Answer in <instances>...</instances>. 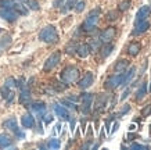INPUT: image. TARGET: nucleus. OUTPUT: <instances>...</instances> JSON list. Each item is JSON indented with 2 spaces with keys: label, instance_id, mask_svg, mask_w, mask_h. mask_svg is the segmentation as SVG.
Returning a JSON list of instances; mask_svg holds the SVG:
<instances>
[{
  "label": "nucleus",
  "instance_id": "1",
  "mask_svg": "<svg viewBox=\"0 0 151 150\" xmlns=\"http://www.w3.org/2000/svg\"><path fill=\"white\" fill-rule=\"evenodd\" d=\"M99 20H100V9H94L92 10L90 13L87 14L86 20L83 21L82 24V29L86 32H90V31H94L99 24Z\"/></svg>",
  "mask_w": 151,
  "mask_h": 150
},
{
  "label": "nucleus",
  "instance_id": "2",
  "mask_svg": "<svg viewBox=\"0 0 151 150\" xmlns=\"http://www.w3.org/2000/svg\"><path fill=\"white\" fill-rule=\"evenodd\" d=\"M39 39L46 43H57L58 42V32L53 25H47L40 31Z\"/></svg>",
  "mask_w": 151,
  "mask_h": 150
},
{
  "label": "nucleus",
  "instance_id": "3",
  "mask_svg": "<svg viewBox=\"0 0 151 150\" xmlns=\"http://www.w3.org/2000/svg\"><path fill=\"white\" fill-rule=\"evenodd\" d=\"M79 79V70L73 65H69L64 71L61 72V81L64 82L65 85H71L73 82H76Z\"/></svg>",
  "mask_w": 151,
  "mask_h": 150
},
{
  "label": "nucleus",
  "instance_id": "4",
  "mask_svg": "<svg viewBox=\"0 0 151 150\" xmlns=\"http://www.w3.org/2000/svg\"><path fill=\"white\" fill-rule=\"evenodd\" d=\"M122 79H124V72L114 74V75H111V77L107 78V81H105L104 85H105V88H108V89H116V88L121 86Z\"/></svg>",
  "mask_w": 151,
  "mask_h": 150
},
{
  "label": "nucleus",
  "instance_id": "5",
  "mask_svg": "<svg viewBox=\"0 0 151 150\" xmlns=\"http://www.w3.org/2000/svg\"><path fill=\"white\" fill-rule=\"evenodd\" d=\"M81 100H82V113L85 114V115H87V114L90 113V110H92L94 96H93L92 93H83Z\"/></svg>",
  "mask_w": 151,
  "mask_h": 150
},
{
  "label": "nucleus",
  "instance_id": "6",
  "mask_svg": "<svg viewBox=\"0 0 151 150\" xmlns=\"http://www.w3.org/2000/svg\"><path fill=\"white\" fill-rule=\"evenodd\" d=\"M0 17L3 20H6V21H9V22H13V21H15L18 18V14H17V11L13 7H1Z\"/></svg>",
  "mask_w": 151,
  "mask_h": 150
},
{
  "label": "nucleus",
  "instance_id": "7",
  "mask_svg": "<svg viewBox=\"0 0 151 150\" xmlns=\"http://www.w3.org/2000/svg\"><path fill=\"white\" fill-rule=\"evenodd\" d=\"M115 35H116V29L114 27H108L100 33L99 39L101 41V43H111L112 39L115 38Z\"/></svg>",
  "mask_w": 151,
  "mask_h": 150
},
{
  "label": "nucleus",
  "instance_id": "8",
  "mask_svg": "<svg viewBox=\"0 0 151 150\" xmlns=\"http://www.w3.org/2000/svg\"><path fill=\"white\" fill-rule=\"evenodd\" d=\"M53 110H54L55 115L60 117L61 120H65V121H69V120H71V114H69V111L67 110V107L61 106L60 103H54V104H53Z\"/></svg>",
  "mask_w": 151,
  "mask_h": 150
},
{
  "label": "nucleus",
  "instance_id": "9",
  "mask_svg": "<svg viewBox=\"0 0 151 150\" xmlns=\"http://www.w3.org/2000/svg\"><path fill=\"white\" fill-rule=\"evenodd\" d=\"M60 60H61V54H60V53H53V54L46 60V63H45V65H43V70H45V71H50V70H53L55 65H58Z\"/></svg>",
  "mask_w": 151,
  "mask_h": 150
},
{
  "label": "nucleus",
  "instance_id": "10",
  "mask_svg": "<svg viewBox=\"0 0 151 150\" xmlns=\"http://www.w3.org/2000/svg\"><path fill=\"white\" fill-rule=\"evenodd\" d=\"M150 14H151V7H150V6H143V7H140V9H139V11H137V14H136L134 24L142 22V21L147 20L148 17H150Z\"/></svg>",
  "mask_w": 151,
  "mask_h": 150
},
{
  "label": "nucleus",
  "instance_id": "11",
  "mask_svg": "<svg viewBox=\"0 0 151 150\" xmlns=\"http://www.w3.org/2000/svg\"><path fill=\"white\" fill-rule=\"evenodd\" d=\"M31 109H32V111L36 114L39 118H42L47 111V106L45 104L43 101H36V103H32V104H31Z\"/></svg>",
  "mask_w": 151,
  "mask_h": 150
},
{
  "label": "nucleus",
  "instance_id": "12",
  "mask_svg": "<svg viewBox=\"0 0 151 150\" xmlns=\"http://www.w3.org/2000/svg\"><path fill=\"white\" fill-rule=\"evenodd\" d=\"M148 28H150V22H148L147 20H144V21H142V22L134 24V28H133V31H132V35L133 36L142 35V33H144V32L148 29Z\"/></svg>",
  "mask_w": 151,
  "mask_h": 150
},
{
  "label": "nucleus",
  "instance_id": "13",
  "mask_svg": "<svg viewBox=\"0 0 151 150\" xmlns=\"http://www.w3.org/2000/svg\"><path fill=\"white\" fill-rule=\"evenodd\" d=\"M107 100H108V96L105 93H101V95L97 96L96 103H94V109H96L97 113H101L105 110V106H107Z\"/></svg>",
  "mask_w": 151,
  "mask_h": 150
},
{
  "label": "nucleus",
  "instance_id": "14",
  "mask_svg": "<svg viewBox=\"0 0 151 150\" xmlns=\"http://www.w3.org/2000/svg\"><path fill=\"white\" fill-rule=\"evenodd\" d=\"M93 82H94V75L92 72H86V75L78 82V86L81 89H87V88L92 86Z\"/></svg>",
  "mask_w": 151,
  "mask_h": 150
},
{
  "label": "nucleus",
  "instance_id": "15",
  "mask_svg": "<svg viewBox=\"0 0 151 150\" xmlns=\"http://www.w3.org/2000/svg\"><path fill=\"white\" fill-rule=\"evenodd\" d=\"M134 74H136V67H130L129 68V71L126 70L124 72V79H122V83H121V86L125 88L128 83H130V81H132V78L134 77Z\"/></svg>",
  "mask_w": 151,
  "mask_h": 150
},
{
  "label": "nucleus",
  "instance_id": "16",
  "mask_svg": "<svg viewBox=\"0 0 151 150\" xmlns=\"http://www.w3.org/2000/svg\"><path fill=\"white\" fill-rule=\"evenodd\" d=\"M29 101H31V92H29L28 86L25 85V86L21 88V95H19V103H21V104H28Z\"/></svg>",
  "mask_w": 151,
  "mask_h": 150
},
{
  "label": "nucleus",
  "instance_id": "17",
  "mask_svg": "<svg viewBox=\"0 0 151 150\" xmlns=\"http://www.w3.org/2000/svg\"><path fill=\"white\" fill-rule=\"evenodd\" d=\"M21 124H22V127L24 128H33V125H35V118L32 117V114H24L22 115V118H21Z\"/></svg>",
  "mask_w": 151,
  "mask_h": 150
},
{
  "label": "nucleus",
  "instance_id": "18",
  "mask_svg": "<svg viewBox=\"0 0 151 150\" xmlns=\"http://www.w3.org/2000/svg\"><path fill=\"white\" fill-rule=\"evenodd\" d=\"M1 96L6 99V101L7 103H11V101H14V97H15V93H14V91L13 89H10V88H7V86H3L1 88Z\"/></svg>",
  "mask_w": 151,
  "mask_h": 150
},
{
  "label": "nucleus",
  "instance_id": "19",
  "mask_svg": "<svg viewBox=\"0 0 151 150\" xmlns=\"http://www.w3.org/2000/svg\"><path fill=\"white\" fill-rule=\"evenodd\" d=\"M128 67H129L128 60H119V61H116V64H115L114 71H115V74H122L128 70Z\"/></svg>",
  "mask_w": 151,
  "mask_h": 150
},
{
  "label": "nucleus",
  "instance_id": "20",
  "mask_svg": "<svg viewBox=\"0 0 151 150\" xmlns=\"http://www.w3.org/2000/svg\"><path fill=\"white\" fill-rule=\"evenodd\" d=\"M146 95H147V82H143L142 86H140L137 91H136L134 100H136V101H140V100H143L144 97H146Z\"/></svg>",
  "mask_w": 151,
  "mask_h": 150
},
{
  "label": "nucleus",
  "instance_id": "21",
  "mask_svg": "<svg viewBox=\"0 0 151 150\" xmlns=\"http://www.w3.org/2000/svg\"><path fill=\"white\" fill-rule=\"evenodd\" d=\"M140 49H142V46H140L139 42H132V43H129V46H128V53L132 56V57H134V56H137L139 53H140Z\"/></svg>",
  "mask_w": 151,
  "mask_h": 150
},
{
  "label": "nucleus",
  "instance_id": "22",
  "mask_svg": "<svg viewBox=\"0 0 151 150\" xmlns=\"http://www.w3.org/2000/svg\"><path fill=\"white\" fill-rule=\"evenodd\" d=\"M76 53H78L79 57H82V59H86L87 56H89V53H90V47H89V45H78L76 46Z\"/></svg>",
  "mask_w": 151,
  "mask_h": 150
},
{
  "label": "nucleus",
  "instance_id": "23",
  "mask_svg": "<svg viewBox=\"0 0 151 150\" xmlns=\"http://www.w3.org/2000/svg\"><path fill=\"white\" fill-rule=\"evenodd\" d=\"M3 127L7 128L9 131H13V132H15L17 129H18V125H17V120H15V118H9V120H6L4 124H3Z\"/></svg>",
  "mask_w": 151,
  "mask_h": 150
},
{
  "label": "nucleus",
  "instance_id": "24",
  "mask_svg": "<svg viewBox=\"0 0 151 150\" xmlns=\"http://www.w3.org/2000/svg\"><path fill=\"white\" fill-rule=\"evenodd\" d=\"M10 43H11V36H10V35H6V36L0 41V54L9 47Z\"/></svg>",
  "mask_w": 151,
  "mask_h": 150
},
{
  "label": "nucleus",
  "instance_id": "25",
  "mask_svg": "<svg viewBox=\"0 0 151 150\" xmlns=\"http://www.w3.org/2000/svg\"><path fill=\"white\" fill-rule=\"evenodd\" d=\"M13 146V141L10 139L7 135H0V147H11Z\"/></svg>",
  "mask_w": 151,
  "mask_h": 150
},
{
  "label": "nucleus",
  "instance_id": "26",
  "mask_svg": "<svg viewBox=\"0 0 151 150\" xmlns=\"http://www.w3.org/2000/svg\"><path fill=\"white\" fill-rule=\"evenodd\" d=\"M101 50H103V51H101V57H103V59H107V57L112 53V50H114V45H111V43H105V46Z\"/></svg>",
  "mask_w": 151,
  "mask_h": 150
},
{
  "label": "nucleus",
  "instance_id": "27",
  "mask_svg": "<svg viewBox=\"0 0 151 150\" xmlns=\"http://www.w3.org/2000/svg\"><path fill=\"white\" fill-rule=\"evenodd\" d=\"M13 9L17 11V14H18V15H19V14H21V15H27V14H28V9L24 4H21V3H14Z\"/></svg>",
  "mask_w": 151,
  "mask_h": 150
},
{
  "label": "nucleus",
  "instance_id": "28",
  "mask_svg": "<svg viewBox=\"0 0 151 150\" xmlns=\"http://www.w3.org/2000/svg\"><path fill=\"white\" fill-rule=\"evenodd\" d=\"M60 146H61V142H60L58 139H55V138L50 139L49 143H47V147H49V149H60Z\"/></svg>",
  "mask_w": 151,
  "mask_h": 150
},
{
  "label": "nucleus",
  "instance_id": "29",
  "mask_svg": "<svg viewBox=\"0 0 151 150\" xmlns=\"http://www.w3.org/2000/svg\"><path fill=\"white\" fill-rule=\"evenodd\" d=\"M76 3H78V0H67V1H65V4H64L65 7H64V10H63V11H64V13H67L68 10L73 9Z\"/></svg>",
  "mask_w": 151,
  "mask_h": 150
},
{
  "label": "nucleus",
  "instance_id": "30",
  "mask_svg": "<svg viewBox=\"0 0 151 150\" xmlns=\"http://www.w3.org/2000/svg\"><path fill=\"white\" fill-rule=\"evenodd\" d=\"M4 86L10 88V89H14V88L17 86V79H14V78H7L4 82Z\"/></svg>",
  "mask_w": 151,
  "mask_h": 150
},
{
  "label": "nucleus",
  "instance_id": "31",
  "mask_svg": "<svg viewBox=\"0 0 151 150\" xmlns=\"http://www.w3.org/2000/svg\"><path fill=\"white\" fill-rule=\"evenodd\" d=\"M101 46V41L100 39H96V41H92L90 42V45H89V47H90V50H99Z\"/></svg>",
  "mask_w": 151,
  "mask_h": 150
},
{
  "label": "nucleus",
  "instance_id": "32",
  "mask_svg": "<svg viewBox=\"0 0 151 150\" xmlns=\"http://www.w3.org/2000/svg\"><path fill=\"white\" fill-rule=\"evenodd\" d=\"M76 46L75 43H69L68 46H67V53H69V54H73V53H76Z\"/></svg>",
  "mask_w": 151,
  "mask_h": 150
},
{
  "label": "nucleus",
  "instance_id": "33",
  "mask_svg": "<svg viewBox=\"0 0 151 150\" xmlns=\"http://www.w3.org/2000/svg\"><path fill=\"white\" fill-rule=\"evenodd\" d=\"M130 1H122V3H121V4H119V10H121V11H126V10H129L130 9Z\"/></svg>",
  "mask_w": 151,
  "mask_h": 150
},
{
  "label": "nucleus",
  "instance_id": "34",
  "mask_svg": "<svg viewBox=\"0 0 151 150\" xmlns=\"http://www.w3.org/2000/svg\"><path fill=\"white\" fill-rule=\"evenodd\" d=\"M150 114H151V104H147L146 107L142 110V115L143 117H148Z\"/></svg>",
  "mask_w": 151,
  "mask_h": 150
},
{
  "label": "nucleus",
  "instance_id": "35",
  "mask_svg": "<svg viewBox=\"0 0 151 150\" xmlns=\"http://www.w3.org/2000/svg\"><path fill=\"white\" fill-rule=\"evenodd\" d=\"M13 0H1L0 1V7H13Z\"/></svg>",
  "mask_w": 151,
  "mask_h": 150
},
{
  "label": "nucleus",
  "instance_id": "36",
  "mask_svg": "<svg viewBox=\"0 0 151 150\" xmlns=\"http://www.w3.org/2000/svg\"><path fill=\"white\" fill-rule=\"evenodd\" d=\"M130 149H143V150H146V149H148V146L142 145V143H132V145H130Z\"/></svg>",
  "mask_w": 151,
  "mask_h": 150
},
{
  "label": "nucleus",
  "instance_id": "37",
  "mask_svg": "<svg viewBox=\"0 0 151 150\" xmlns=\"http://www.w3.org/2000/svg\"><path fill=\"white\" fill-rule=\"evenodd\" d=\"M83 9H85V1H78V3L75 4V10H76L78 13H82Z\"/></svg>",
  "mask_w": 151,
  "mask_h": 150
},
{
  "label": "nucleus",
  "instance_id": "38",
  "mask_svg": "<svg viewBox=\"0 0 151 150\" xmlns=\"http://www.w3.org/2000/svg\"><path fill=\"white\" fill-rule=\"evenodd\" d=\"M107 17L110 21H115V20H118V13L116 11H110V13L107 14Z\"/></svg>",
  "mask_w": 151,
  "mask_h": 150
},
{
  "label": "nucleus",
  "instance_id": "39",
  "mask_svg": "<svg viewBox=\"0 0 151 150\" xmlns=\"http://www.w3.org/2000/svg\"><path fill=\"white\" fill-rule=\"evenodd\" d=\"M42 118H43V122H45V124H50L51 121L54 120V117H53V115H50V114H45Z\"/></svg>",
  "mask_w": 151,
  "mask_h": 150
},
{
  "label": "nucleus",
  "instance_id": "40",
  "mask_svg": "<svg viewBox=\"0 0 151 150\" xmlns=\"http://www.w3.org/2000/svg\"><path fill=\"white\" fill-rule=\"evenodd\" d=\"M14 135H15V136H17V139H25V132L24 131H21V129H17V131L14 132Z\"/></svg>",
  "mask_w": 151,
  "mask_h": 150
},
{
  "label": "nucleus",
  "instance_id": "41",
  "mask_svg": "<svg viewBox=\"0 0 151 150\" xmlns=\"http://www.w3.org/2000/svg\"><path fill=\"white\" fill-rule=\"evenodd\" d=\"M129 111H130V106H129V104H125L124 109L121 110V113H119V117H124L125 114H128Z\"/></svg>",
  "mask_w": 151,
  "mask_h": 150
},
{
  "label": "nucleus",
  "instance_id": "42",
  "mask_svg": "<svg viewBox=\"0 0 151 150\" xmlns=\"http://www.w3.org/2000/svg\"><path fill=\"white\" fill-rule=\"evenodd\" d=\"M61 103H63V104H65V107H68V109H72V110L76 109V107H75V104H73V103H71L69 100H63Z\"/></svg>",
  "mask_w": 151,
  "mask_h": 150
},
{
  "label": "nucleus",
  "instance_id": "43",
  "mask_svg": "<svg viewBox=\"0 0 151 150\" xmlns=\"http://www.w3.org/2000/svg\"><path fill=\"white\" fill-rule=\"evenodd\" d=\"M29 7L32 10H39V3H37L36 0H32V1L29 3Z\"/></svg>",
  "mask_w": 151,
  "mask_h": 150
},
{
  "label": "nucleus",
  "instance_id": "44",
  "mask_svg": "<svg viewBox=\"0 0 151 150\" xmlns=\"http://www.w3.org/2000/svg\"><path fill=\"white\" fill-rule=\"evenodd\" d=\"M129 95H130V88H128V89H125L124 91V93H122V96H121V100H125Z\"/></svg>",
  "mask_w": 151,
  "mask_h": 150
},
{
  "label": "nucleus",
  "instance_id": "45",
  "mask_svg": "<svg viewBox=\"0 0 151 150\" xmlns=\"http://www.w3.org/2000/svg\"><path fill=\"white\" fill-rule=\"evenodd\" d=\"M136 138H137V135H136V133H130V132H129L128 135H126V141H134Z\"/></svg>",
  "mask_w": 151,
  "mask_h": 150
},
{
  "label": "nucleus",
  "instance_id": "46",
  "mask_svg": "<svg viewBox=\"0 0 151 150\" xmlns=\"http://www.w3.org/2000/svg\"><path fill=\"white\" fill-rule=\"evenodd\" d=\"M118 128H119V122L118 121H115L114 125H112V129H111V133H115V132L118 131Z\"/></svg>",
  "mask_w": 151,
  "mask_h": 150
},
{
  "label": "nucleus",
  "instance_id": "47",
  "mask_svg": "<svg viewBox=\"0 0 151 150\" xmlns=\"http://www.w3.org/2000/svg\"><path fill=\"white\" fill-rule=\"evenodd\" d=\"M60 131H61V124H57V125L54 127V131H53V132H54V133H57V132H60Z\"/></svg>",
  "mask_w": 151,
  "mask_h": 150
},
{
  "label": "nucleus",
  "instance_id": "48",
  "mask_svg": "<svg viewBox=\"0 0 151 150\" xmlns=\"http://www.w3.org/2000/svg\"><path fill=\"white\" fill-rule=\"evenodd\" d=\"M69 125H71V131L75 129V120H69Z\"/></svg>",
  "mask_w": 151,
  "mask_h": 150
},
{
  "label": "nucleus",
  "instance_id": "49",
  "mask_svg": "<svg viewBox=\"0 0 151 150\" xmlns=\"http://www.w3.org/2000/svg\"><path fill=\"white\" fill-rule=\"evenodd\" d=\"M63 1H64V0H55L54 6H55V7H60V4H63Z\"/></svg>",
  "mask_w": 151,
  "mask_h": 150
},
{
  "label": "nucleus",
  "instance_id": "50",
  "mask_svg": "<svg viewBox=\"0 0 151 150\" xmlns=\"http://www.w3.org/2000/svg\"><path fill=\"white\" fill-rule=\"evenodd\" d=\"M136 129V127H134V124H132L130 127H129V131H134Z\"/></svg>",
  "mask_w": 151,
  "mask_h": 150
},
{
  "label": "nucleus",
  "instance_id": "51",
  "mask_svg": "<svg viewBox=\"0 0 151 150\" xmlns=\"http://www.w3.org/2000/svg\"><path fill=\"white\" fill-rule=\"evenodd\" d=\"M150 93H151V81H150Z\"/></svg>",
  "mask_w": 151,
  "mask_h": 150
},
{
  "label": "nucleus",
  "instance_id": "52",
  "mask_svg": "<svg viewBox=\"0 0 151 150\" xmlns=\"http://www.w3.org/2000/svg\"><path fill=\"white\" fill-rule=\"evenodd\" d=\"M150 128H151V127H150ZM150 135H151V129H150Z\"/></svg>",
  "mask_w": 151,
  "mask_h": 150
}]
</instances>
